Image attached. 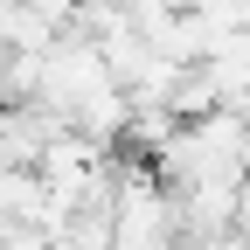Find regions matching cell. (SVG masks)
<instances>
[{"instance_id":"1","label":"cell","mask_w":250,"mask_h":250,"mask_svg":"<svg viewBox=\"0 0 250 250\" xmlns=\"http://www.w3.org/2000/svg\"><path fill=\"white\" fill-rule=\"evenodd\" d=\"M243 174H250V139H243Z\"/></svg>"}]
</instances>
